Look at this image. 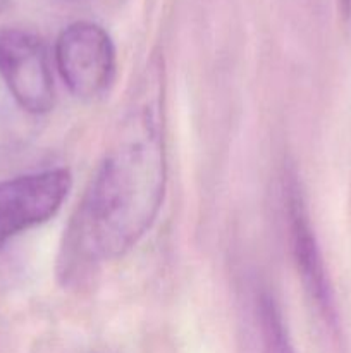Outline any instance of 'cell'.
Instances as JSON below:
<instances>
[{
    "label": "cell",
    "mask_w": 351,
    "mask_h": 353,
    "mask_svg": "<svg viewBox=\"0 0 351 353\" xmlns=\"http://www.w3.org/2000/svg\"><path fill=\"white\" fill-rule=\"evenodd\" d=\"M289 217H291L292 252H295L303 285L308 290L310 296L322 310L323 316L327 319H332L334 312L329 281H327L326 269H323V262L320 257L319 247H317L315 236H313L312 226H310L298 193H292L289 199Z\"/></svg>",
    "instance_id": "5b68a950"
},
{
    "label": "cell",
    "mask_w": 351,
    "mask_h": 353,
    "mask_svg": "<svg viewBox=\"0 0 351 353\" xmlns=\"http://www.w3.org/2000/svg\"><path fill=\"white\" fill-rule=\"evenodd\" d=\"M262 333H264L265 352L267 353H295L288 340V333L282 324L281 314L275 309L274 300L264 296L260 303Z\"/></svg>",
    "instance_id": "8992f818"
},
{
    "label": "cell",
    "mask_w": 351,
    "mask_h": 353,
    "mask_svg": "<svg viewBox=\"0 0 351 353\" xmlns=\"http://www.w3.org/2000/svg\"><path fill=\"white\" fill-rule=\"evenodd\" d=\"M141 95L69 224L58 261L64 281L123 257L157 219L167 176L158 86L145 83Z\"/></svg>",
    "instance_id": "6da1fadb"
},
{
    "label": "cell",
    "mask_w": 351,
    "mask_h": 353,
    "mask_svg": "<svg viewBox=\"0 0 351 353\" xmlns=\"http://www.w3.org/2000/svg\"><path fill=\"white\" fill-rule=\"evenodd\" d=\"M7 6H9V0H0V14L7 9Z\"/></svg>",
    "instance_id": "52a82bcc"
},
{
    "label": "cell",
    "mask_w": 351,
    "mask_h": 353,
    "mask_svg": "<svg viewBox=\"0 0 351 353\" xmlns=\"http://www.w3.org/2000/svg\"><path fill=\"white\" fill-rule=\"evenodd\" d=\"M71 2H83V0H71Z\"/></svg>",
    "instance_id": "9c48e42d"
},
{
    "label": "cell",
    "mask_w": 351,
    "mask_h": 353,
    "mask_svg": "<svg viewBox=\"0 0 351 353\" xmlns=\"http://www.w3.org/2000/svg\"><path fill=\"white\" fill-rule=\"evenodd\" d=\"M343 3H344V7H346V9H350V7H351V0H343Z\"/></svg>",
    "instance_id": "ba28073f"
},
{
    "label": "cell",
    "mask_w": 351,
    "mask_h": 353,
    "mask_svg": "<svg viewBox=\"0 0 351 353\" xmlns=\"http://www.w3.org/2000/svg\"><path fill=\"white\" fill-rule=\"evenodd\" d=\"M55 62L76 97L95 100L116 79V48L103 28L88 21L72 23L58 34Z\"/></svg>",
    "instance_id": "7a4b0ae2"
},
{
    "label": "cell",
    "mask_w": 351,
    "mask_h": 353,
    "mask_svg": "<svg viewBox=\"0 0 351 353\" xmlns=\"http://www.w3.org/2000/svg\"><path fill=\"white\" fill-rule=\"evenodd\" d=\"M0 74L14 100L26 112L45 114L54 107L50 62L36 34L19 28L0 31Z\"/></svg>",
    "instance_id": "277c9868"
},
{
    "label": "cell",
    "mask_w": 351,
    "mask_h": 353,
    "mask_svg": "<svg viewBox=\"0 0 351 353\" xmlns=\"http://www.w3.org/2000/svg\"><path fill=\"white\" fill-rule=\"evenodd\" d=\"M71 186V172L64 168L0 181V248L23 231L52 219Z\"/></svg>",
    "instance_id": "3957f363"
}]
</instances>
